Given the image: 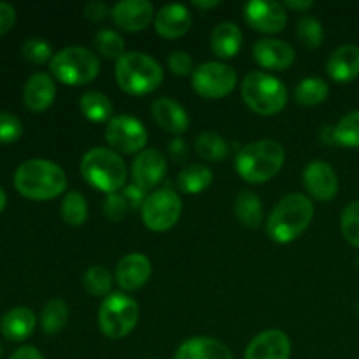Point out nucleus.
Masks as SVG:
<instances>
[{
  "mask_svg": "<svg viewBox=\"0 0 359 359\" xmlns=\"http://www.w3.org/2000/svg\"><path fill=\"white\" fill-rule=\"evenodd\" d=\"M14 188L28 200L46 202L65 193L67 175L49 160H27L14 172Z\"/></svg>",
  "mask_w": 359,
  "mask_h": 359,
  "instance_id": "f257e3e1",
  "label": "nucleus"
},
{
  "mask_svg": "<svg viewBox=\"0 0 359 359\" xmlns=\"http://www.w3.org/2000/svg\"><path fill=\"white\" fill-rule=\"evenodd\" d=\"M314 217V205L304 193L284 196L266 219V235L276 244H290L300 237Z\"/></svg>",
  "mask_w": 359,
  "mask_h": 359,
  "instance_id": "f03ea898",
  "label": "nucleus"
},
{
  "mask_svg": "<svg viewBox=\"0 0 359 359\" xmlns=\"http://www.w3.org/2000/svg\"><path fill=\"white\" fill-rule=\"evenodd\" d=\"M284 160V147L276 140L265 139L242 147L235 158V168L244 181L262 184L279 174Z\"/></svg>",
  "mask_w": 359,
  "mask_h": 359,
  "instance_id": "7ed1b4c3",
  "label": "nucleus"
},
{
  "mask_svg": "<svg viewBox=\"0 0 359 359\" xmlns=\"http://www.w3.org/2000/svg\"><path fill=\"white\" fill-rule=\"evenodd\" d=\"M81 175L91 188L107 195L125 188L128 170L125 160L109 147H93L81 160Z\"/></svg>",
  "mask_w": 359,
  "mask_h": 359,
  "instance_id": "20e7f679",
  "label": "nucleus"
},
{
  "mask_svg": "<svg viewBox=\"0 0 359 359\" xmlns=\"http://www.w3.org/2000/svg\"><path fill=\"white\" fill-rule=\"evenodd\" d=\"M116 81L125 93L142 97L160 88L163 81V69L153 56L146 53H125V56L116 62Z\"/></svg>",
  "mask_w": 359,
  "mask_h": 359,
  "instance_id": "39448f33",
  "label": "nucleus"
},
{
  "mask_svg": "<svg viewBox=\"0 0 359 359\" xmlns=\"http://www.w3.org/2000/svg\"><path fill=\"white\" fill-rule=\"evenodd\" d=\"M242 98L252 112L273 116L287 104V90L277 77L265 72H251L242 83Z\"/></svg>",
  "mask_w": 359,
  "mask_h": 359,
  "instance_id": "423d86ee",
  "label": "nucleus"
},
{
  "mask_svg": "<svg viewBox=\"0 0 359 359\" xmlns=\"http://www.w3.org/2000/svg\"><path fill=\"white\" fill-rule=\"evenodd\" d=\"M49 70L53 76L69 86L88 84L100 72V62L93 51L81 46H70L62 49L49 62Z\"/></svg>",
  "mask_w": 359,
  "mask_h": 359,
  "instance_id": "0eeeda50",
  "label": "nucleus"
},
{
  "mask_svg": "<svg viewBox=\"0 0 359 359\" xmlns=\"http://www.w3.org/2000/svg\"><path fill=\"white\" fill-rule=\"evenodd\" d=\"M139 304L125 293H111L98 311L100 332L111 340H121L133 332L139 323Z\"/></svg>",
  "mask_w": 359,
  "mask_h": 359,
  "instance_id": "6e6552de",
  "label": "nucleus"
},
{
  "mask_svg": "<svg viewBox=\"0 0 359 359\" xmlns=\"http://www.w3.org/2000/svg\"><path fill=\"white\" fill-rule=\"evenodd\" d=\"M140 212H142V221L147 230L160 233L177 224L182 214V200L174 188L165 186L147 195Z\"/></svg>",
  "mask_w": 359,
  "mask_h": 359,
  "instance_id": "1a4fd4ad",
  "label": "nucleus"
},
{
  "mask_svg": "<svg viewBox=\"0 0 359 359\" xmlns=\"http://www.w3.org/2000/svg\"><path fill=\"white\" fill-rule=\"evenodd\" d=\"M191 86L195 93L200 97L210 98H223L230 95L237 86V72L233 67L221 62H207L202 63L191 74Z\"/></svg>",
  "mask_w": 359,
  "mask_h": 359,
  "instance_id": "9d476101",
  "label": "nucleus"
},
{
  "mask_svg": "<svg viewBox=\"0 0 359 359\" xmlns=\"http://www.w3.org/2000/svg\"><path fill=\"white\" fill-rule=\"evenodd\" d=\"M105 140L116 153H140L147 144V130L133 116H114L105 126Z\"/></svg>",
  "mask_w": 359,
  "mask_h": 359,
  "instance_id": "9b49d317",
  "label": "nucleus"
},
{
  "mask_svg": "<svg viewBox=\"0 0 359 359\" xmlns=\"http://www.w3.org/2000/svg\"><path fill=\"white\" fill-rule=\"evenodd\" d=\"M244 18L255 30L265 34L283 32L287 25V13L284 4L270 0H251L244 7Z\"/></svg>",
  "mask_w": 359,
  "mask_h": 359,
  "instance_id": "f8f14e48",
  "label": "nucleus"
},
{
  "mask_svg": "<svg viewBox=\"0 0 359 359\" xmlns=\"http://www.w3.org/2000/svg\"><path fill=\"white\" fill-rule=\"evenodd\" d=\"M167 174V158L158 149H144L137 154L132 165L133 184L149 191L160 184Z\"/></svg>",
  "mask_w": 359,
  "mask_h": 359,
  "instance_id": "ddd939ff",
  "label": "nucleus"
},
{
  "mask_svg": "<svg viewBox=\"0 0 359 359\" xmlns=\"http://www.w3.org/2000/svg\"><path fill=\"white\" fill-rule=\"evenodd\" d=\"M304 186L312 198L330 202L339 191V177L335 168L326 161H312L304 170Z\"/></svg>",
  "mask_w": 359,
  "mask_h": 359,
  "instance_id": "4468645a",
  "label": "nucleus"
},
{
  "mask_svg": "<svg viewBox=\"0 0 359 359\" xmlns=\"http://www.w3.org/2000/svg\"><path fill=\"white\" fill-rule=\"evenodd\" d=\"M153 4L147 0H121L112 7L111 18L125 32H140L154 20Z\"/></svg>",
  "mask_w": 359,
  "mask_h": 359,
  "instance_id": "2eb2a0df",
  "label": "nucleus"
},
{
  "mask_svg": "<svg viewBox=\"0 0 359 359\" xmlns=\"http://www.w3.org/2000/svg\"><path fill=\"white\" fill-rule=\"evenodd\" d=\"M291 340L280 330H266L256 335L245 349L244 359H290Z\"/></svg>",
  "mask_w": 359,
  "mask_h": 359,
  "instance_id": "dca6fc26",
  "label": "nucleus"
},
{
  "mask_svg": "<svg viewBox=\"0 0 359 359\" xmlns=\"http://www.w3.org/2000/svg\"><path fill=\"white\" fill-rule=\"evenodd\" d=\"M252 56L259 67L269 70H287L294 63V49L279 39H259Z\"/></svg>",
  "mask_w": 359,
  "mask_h": 359,
  "instance_id": "f3484780",
  "label": "nucleus"
},
{
  "mask_svg": "<svg viewBox=\"0 0 359 359\" xmlns=\"http://www.w3.org/2000/svg\"><path fill=\"white\" fill-rule=\"evenodd\" d=\"M153 266L147 256L140 252H132L119 259L116 266V280L125 291H137L149 280Z\"/></svg>",
  "mask_w": 359,
  "mask_h": 359,
  "instance_id": "a211bd4d",
  "label": "nucleus"
},
{
  "mask_svg": "<svg viewBox=\"0 0 359 359\" xmlns=\"http://www.w3.org/2000/svg\"><path fill=\"white\" fill-rule=\"evenodd\" d=\"M191 13L181 4L163 6L154 16V28L165 39H179L191 28Z\"/></svg>",
  "mask_w": 359,
  "mask_h": 359,
  "instance_id": "6ab92c4d",
  "label": "nucleus"
},
{
  "mask_svg": "<svg viewBox=\"0 0 359 359\" xmlns=\"http://www.w3.org/2000/svg\"><path fill=\"white\" fill-rule=\"evenodd\" d=\"M151 112H153L154 121L158 123L160 128H163L165 132L174 133V135H181L188 130L189 126V118L186 109L182 107L179 102H175L174 98L161 97L156 98L151 105Z\"/></svg>",
  "mask_w": 359,
  "mask_h": 359,
  "instance_id": "aec40b11",
  "label": "nucleus"
},
{
  "mask_svg": "<svg viewBox=\"0 0 359 359\" xmlns=\"http://www.w3.org/2000/svg\"><path fill=\"white\" fill-rule=\"evenodd\" d=\"M56 97V84L51 79V76L44 72L34 74L30 79L27 81L23 90V100L25 105L30 109L32 112H42L55 102Z\"/></svg>",
  "mask_w": 359,
  "mask_h": 359,
  "instance_id": "412c9836",
  "label": "nucleus"
},
{
  "mask_svg": "<svg viewBox=\"0 0 359 359\" xmlns=\"http://www.w3.org/2000/svg\"><path fill=\"white\" fill-rule=\"evenodd\" d=\"M330 77L337 83H351L359 76V48L354 44L340 46L326 63Z\"/></svg>",
  "mask_w": 359,
  "mask_h": 359,
  "instance_id": "4be33fe9",
  "label": "nucleus"
},
{
  "mask_svg": "<svg viewBox=\"0 0 359 359\" xmlns=\"http://www.w3.org/2000/svg\"><path fill=\"white\" fill-rule=\"evenodd\" d=\"M37 318L28 307H14L0 319V332L11 342H23L34 333Z\"/></svg>",
  "mask_w": 359,
  "mask_h": 359,
  "instance_id": "5701e85b",
  "label": "nucleus"
},
{
  "mask_svg": "<svg viewBox=\"0 0 359 359\" xmlns=\"http://www.w3.org/2000/svg\"><path fill=\"white\" fill-rule=\"evenodd\" d=\"M174 359H233V356L219 340L210 337H195L181 344Z\"/></svg>",
  "mask_w": 359,
  "mask_h": 359,
  "instance_id": "b1692460",
  "label": "nucleus"
},
{
  "mask_svg": "<svg viewBox=\"0 0 359 359\" xmlns=\"http://www.w3.org/2000/svg\"><path fill=\"white\" fill-rule=\"evenodd\" d=\"M242 41H244V35H242L241 28L235 23L224 21V23H219L212 30V35H210V49H212V53L217 58L231 60L241 51Z\"/></svg>",
  "mask_w": 359,
  "mask_h": 359,
  "instance_id": "393cba45",
  "label": "nucleus"
},
{
  "mask_svg": "<svg viewBox=\"0 0 359 359\" xmlns=\"http://www.w3.org/2000/svg\"><path fill=\"white\" fill-rule=\"evenodd\" d=\"M79 107L81 112L93 123H109L114 118L112 116V102L102 91H84L79 98Z\"/></svg>",
  "mask_w": 359,
  "mask_h": 359,
  "instance_id": "a878e982",
  "label": "nucleus"
},
{
  "mask_svg": "<svg viewBox=\"0 0 359 359\" xmlns=\"http://www.w3.org/2000/svg\"><path fill=\"white\" fill-rule=\"evenodd\" d=\"M212 179L214 174L209 167L195 163L181 170V174L177 175V186L186 195H196V193L205 191L212 184Z\"/></svg>",
  "mask_w": 359,
  "mask_h": 359,
  "instance_id": "bb28decb",
  "label": "nucleus"
},
{
  "mask_svg": "<svg viewBox=\"0 0 359 359\" xmlns=\"http://www.w3.org/2000/svg\"><path fill=\"white\" fill-rule=\"evenodd\" d=\"M235 216L244 226L258 228L263 221V205L258 195L251 191H242L235 200Z\"/></svg>",
  "mask_w": 359,
  "mask_h": 359,
  "instance_id": "cd10ccee",
  "label": "nucleus"
},
{
  "mask_svg": "<svg viewBox=\"0 0 359 359\" xmlns=\"http://www.w3.org/2000/svg\"><path fill=\"white\" fill-rule=\"evenodd\" d=\"M330 88L326 81L319 77H307L302 79L294 88V100L305 107H314V105L323 104L328 98Z\"/></svg>",
  "mask_w": 359,
  "mask_h": 359,
  "instance_id": "c85d7f7f",
  "label": "nucleus"
},
{
  "mask_svg": "<svg viewBox=\"0 0 359 359\" xmlns=\"http://www.w3.org/2000/svg\"><path fill=\"white\" fill-rule=\"evenodd\" d=\"M195 151L200 158L207 161H221L230 154L226 140L216 132H203L196 137Z\"/></svg>",
  "mask_w": 359,
  "mask_h": 359,
  "instance_id": "c756f323",
  "label": "nucleus"
},
{
  "mask_svg": "<svg viewBox=\"0 0 359 359\" xmlns=\"http://www.w3.org/2000/svg\"><path fill=\"white\" fill-rule=\"evenodd\" d=\"M69 323V305L63 300H51L46 304L41 314V326L46 335H56Z\"/></svg>",
  "mask_w": 359,
  "mask_h": 359,
  "instance_id": "7c9ffc66",
  "label": "nucleus"
},
{
  "mask_svg": "<svg viewBox=\"0 0 359 359\" xmlns=\"http://www.w3.org/2000/svg\"><path fill=\"white\" fill-rule=\"evenodd\" d=\"M62 217L70 226H81L88 219V202L79 191L65 193L62 200Z\"/></svg>",
  "mask_w": 359,
  "mask_h": 359,
  "instance_id": "2f4dec72",
  "label": "nucleus"
},
{
  "mask_svg": "<svg viewBox=\"0 0 359 359\" xmlns=\"http://www.w3.org/2000/svg\"><path fill=\"white\" fill-rule=\"evenodd\" d=\"M93 46L100 56L107 60H116L118 62L121 56H125V39L114 30H104L98 32L93 39Z\"/></svg>",
  "mask_w": 359,
  "mask_h": 359,
  "instance_id": "473e14b6",
  "label": "nucleus"
},
{
  "mask_svg": "<svg viewBox=\"0 0 359 359\" xmlns=\"http://www.w3.org/2000/svg\"><path fill=\"white\" fill-rule=\"evenodd\" d=\"M333 144L344 147H359V111L344 116L333 126Z\"/></svg>",
  "mask_w": 359,
  "mask_h": 359,
  "instance_id": "72a5a7b5",
  "label": "nucleus"
},
{
  "mask_svg": "<svg viewBox=\"0 0 359 359\" xmlns=\"http://www.w3.org/2000/svg\"><path fill=\"white\" fill-rule=\"evenodd\" d=\"M83 286L91 297H109L112 287V276L105 266L93 265L84 272Z\"/></svg>",
  "mask_w": 359,
  "mask_h": 359,
  "instance_id": "f704fd0d",
  "label": "nucleus"
},
{
  "mask_svg": "<svg viewBox=\"0 0 359 359\" xmlns=\"http://www.w3.org/2000/svg\"><path fill=\"white\" fill-rule=\"evenodd\" d=\"M298 41L309 49H316L325 41V30L323 25L314 16H304L297 25Z\"/></svg>",
  "mask_w": 359,
  "mask_h": 359,
  "instance_id": "c9c22d12",
  "label": "nucleus"
},
{
  "mask_svg": "<svg viewBox=\"0 0 359 359\" xmlns=\"http://www.w3.org/2000/svg\"><path fill=\"white\" fill-rule=\"evenodd\" d=\"M21 53H23L25 58L28 62L35 63V65H42V63H48L53 60V48L48 41L44 39H28L25 41L23 48H21Z\"/></svg>",
  "mask_w": 359,
  "mask_h": 359,
  "instance_id": "e433bc0d",
  "label": "nucleus"
},
{
  "mask_svg": "<svg viewBox=\"0 0 359 359\" xmlns=\"http://www.w3.org/2000/svg\"><path fill=\"white\" fill-rule=\"evenodd\" d=\"M342 233L349 244L359 248V202H353L344 209L342 219H340Z\"/></svg>",
  "mask_w": 359,
  "mask_h": 359,
  "instance_id": "4c0bfd02",
  "label": "nucleus"
},
{
  "mask_svg": "<svg viewBox=\"0 0 359 359\" xmlns=\"http://www.w3.org/2000/svg\"><path fill=\"white\" fill-rule=\"evenodd\" d=\"M23 135V125L9 112H0V144H11Z\"/></svg>",
  "mask_w": 359,
  "mask_h": 359,
  "instance_id": "58836bf2",
  "label": "nucleus"
},
{
  "mask_svg": "<svg viewBox=\"0 0 359 359\" xmlns=\"http://www.w3.org/2000/svg\"><path fill=\"white\" fill-rule=\"evenodd\" d=\"M130 207L128 202L125 200V196L121 193H111V195L105 196L104 200V214L114 223H119L126 217Z\"/></svg>",
  "mask_w": 359,
  "mask_h": 359,
  "instance_id": "ea45409f",
  "label": "nucleus"
},
{
  "mask_svg": "<svg viewBox=\"0 0 359 359\" xmlns=\"http://www.w3.org/2000/svg\"><path fill=\"white\" fill-rule=\"evenodd\" d=\"M168 69L175 76H191L195 72V67H193V58L186 51H174L168 55Z\"/></svg>",
  "mask_w": 359,
  "mask_h": 359,
  "instance_id": "a19ab883",
  "label": "nucleus"
},
{
  "mask_svg": "<svg viewBox=\"0 0 359 359\" xmlns=\"http://www.w3.org/2000/svg\"><path fill=\"white\" fill-rule=\"evenodd\" d=\"M112 9L105 2H100V0H93V2H88L84 6V16L91 21H102L105 18L111 16Z\"/></svg>",
  "mask_w": 359,
  "mask_h": 359,
  "instance_id": "79ce46f5",
  "label": "nucleus"
},
{
  "mask_svg": "<svg viewBox=\"0 0 359 359\" xmlns=\"http://www.w3.org/2000/svg\"><path fill=\"white\" fill-rule=\"evenodd\" d=\"M123 196H125V200L128 202V207L130 210H135V209H142L144 202H146L147 195L144 189H140L139 186L135 184H128L125 186V193H123Z\"/></svg>",
  "mask_w": 359,
  "mask_h": 359,
  "instance_id": "37998d69",
  "label": "nucleus"
},
{
  "mask_svg": "<svg viewBox=\"0 0 359 359\" xmlns=\"http://www.w3.org/2000/svg\"><path fill=\"white\" fill-rule=\"evenodd\" d=\"M16 23V9L11 4L0 2V35L13 30Z\"/></svg>",
  "mask_w": 359,
  "mask_h": 359,
  "instance_id": "c03bdc74",
  "label": "nucleus"
},
{
  "mask_svg": "<svg viewBox=\"0 0 359 359\" xmlns=\"http://www.w3.org/2000/svg\"><path fill=\"white\" fill-rule=\"evenodd\" d=\"M9 359H44V356H42L37 347L23 346L18 351H14V354Z\"/></svg>",
  "mask_w": 359,
  "mask_h": 359,
  "instance_id": "a18cd8bd",
  "label": "nucleus"
},
{
  "mask_svg": "<svg viewBox=\"0 0 359 359\" xmlns=\"http://www.w3.org/2000/svg\"><path fill=\"white\" fill-rule=\"evenodd\" d=\"M170 154L174 156L175 161H182L188 154V146H186V140L184 139H174L170 144Z\"/></svg>",
  "mask_w": 359,
  "mask_h": 359,
  "instance_id": "49530a36",
  "label": "nucleus"
},
{
  "mask_svg": "<svg viewBox=\"0 0 359 359\" xmlns=\"http://www.w3.org/2000/svg\"><path fill=\"white\" fill-rule=\"evenodd\" d=\"M314 6L312 0H286L284 2V7H290L293 11H307Z\"/></svg>",
  "mask_w": 359,
  "mask_h": 359,
  "instance_id": "de8ad7c7",
  "label": "nucleus"
},
{
  "mask_svg": "<svg viewBox=\"0 0 359 359\" xmlns=\"http://www.w3.org/2000/svg\"><path fill=\"white\" fill-rule=\"evenodd\" d=\"M193 6L198 7V9H212V7L219 6V0H193Z\"/></svg>",
  "mask_w": 359,
  "mask_h": 359,
  "instance_id": "09e8293b",
  "label": "nucleus"
},
{
  "mask_svg": "<svg viewBox=\"0 0 359 359\" xmlns=\"http://www.w3.org/2000/svg\"><path fill=\"white\" fill-rule=\"evenodd\" d=\"M6 203H7V198H6V193H4V189L0 188V212H2L4 209H6Z\"/></svg>",
  "mask_w": 359,
  "mask_h": 359,
  "instance_id": "8fccbe9b",
  "label": "nucleus"
},
{
  "mask_svg": "<svg viewBox=\"0 0 359 359\" xmlns=\"http://www.w3.org/2000/svg\"><path fill=\"white\" fill-rule=\"evenodd\" d=\"M2 351H4V349H2V346H0V356H2Z\"/></svg>",
  "mask_w": 359,
  "mask_h": 359,
  "instance_id": "3c124183",
  "label": "nucleus"
}]
</instances>
